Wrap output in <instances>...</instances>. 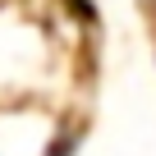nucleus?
<instances>
[{
    "label": "nucleus",
    "instance_id": "obj_1",
    "mask_svg": "<svg viewBox=\"0 0 156 156\" xmlns=\"http://www.w3.org/2000/svg\"><path fill=\"white\" fill-rule=\"evenodd\" d=\"M60 138L64 124L46 97L0 101V156H55Z\"/></svg>",
    "mask_w": 156,
    "mask_h": 156
}]
</instances>
